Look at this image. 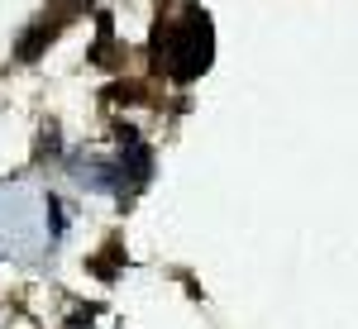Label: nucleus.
<instances>
[{"mask_svg":"<svg viewBox=\"0 0 358 329\" xmlns=\"http://www.w3.org/2000/svg\"><path fill=\"white\" fill-rule=\"evenodd\" d=\"M72 177L91 187V191H120L124 187V177H120V167L115 163H96V158H77L72 163Z\"/></svg>","mask_w":358,"mask_h":329,"instance_id":"7ed1b4c3","label":"nucleus"},{"mask_svg":"<svg viewBox=\"0 0 358 329\" xmlns=\"http://www.w3.org/2000/svg\"><path fill=\"white\" fill-rule=\"evenodd\" d=\"M67 329H91V310H86V315H77V320H72Z\"/></svg>","mask_w":358,"mask_h":329,"instance_id":"39448f33","label":"nucleus"},{"mask_svg":"<svg viewBox=\"0 0 358 329\" xmlns=\"http://www.w3.org/2000/svg\"><path fill=\"white\" fill-rule=\"evenodd\" d=\"M120 177H129L134 187H143L148 177H153V153L138 143V134L134 129H120Z\"/></svg>","mask_w":358,"mask_h":329,"instance_id":"f03ea898","label":"nucleus"},{"mask_svg":"<svg viewBox=\"0 0 358 329\" xmlns=\"http://www.w3.org/2000/svg\"><path fill=\"white\" fill-rule=\"evenodd\" d=\"M48 215H53V239H62V229H67V215H62V200L48 196Z\"/></svg>","mask_w":358,"mask_h":329,"instance_id":"20e7f679","label":"nucleus"},{"mask_svg":"<svg viewBox=\"0 0 358 329\" xmlns=\"http://www.w3.org/2000/svg\"><path fill=\"white\" fill-rule=\"evenodd\" d=\"M158 38H167V72L177 77V82H196L206 67H210V20L201 15V10H192L187 15V24L177 29H158Z\"/></svg>","mask_w":358,"mask_h":329,"instance_id":"f257e3e1","label":"nucleus"}]
</instances>
